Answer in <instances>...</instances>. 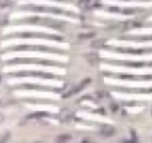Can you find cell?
Instances as JSON below:
<instances>
[{
    "mask_svg": "<svg viewBox=\"0 0 152 143\" xmlns=\"http://www.w3.org/2000/svg\"><path fill=\"white\" fill-rule=\"evenodd\" d=\"M127 39H133V40H152V35H149V36H128Z\"/></svg>",
    "mask_w": 152,
    "mask_h": 143,
    "instance_id": "cell-1",
    "label": "cell"
}]
</instances>
